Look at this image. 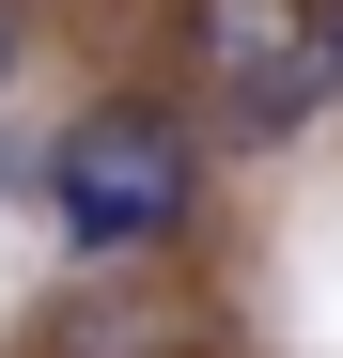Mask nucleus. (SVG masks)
Returning a JSON list of instances; mask_svg holds the SVG:
<instances>
[{"label":"nucleus","mask_w":343,"mask_h":358,"mask_svg":"<svg viewBox=\"0 0 343 358\" xmlns=\"http://www.w3.org/2000/svg\"><path fill=\"white\" fill-rule=\"evenodd\" d=\"M343 94V0H328V31H312V109Z\"/></svg>","instance_id":"obj_4"},{"label":"nucleus","mask_w":343,"mask_h":358,"mask_svg":"<svg viewBox=\"0 0 343 358\" xmlns=\"http://www.w3.org/2000/svg\"><path fill=\"white\" fill-rule=\"evenodd\" d=\"M0 78H16V0H0Z\"/></svg>","instance_id":"obj_5"},{"label":"nucleus","mask_w":343,"mask_h":358,"mask_svg":"<svg viewBox=\"0 0 343 358\" xmlns=\"http://www.w3.org/2000/svg\"><path fill=\"white\" fill-rule=\"evenodd\" d=\"M31 187H47V234H63L94 280H141L172 234H188V203H203V141H188V109L109 94V109H78V125L31 156Z\"/></svg>","instance_id":"obj_1"},{"label":"nucleus","mask_w":343,"mask_h":358,"mask_svg":"<svg viewBox=\"0 0 343 358\" xmlns=\"http://www.w3.org/2000/svg\"><path fill=\"white\" fill-rule=\"evenodd\" d=\"M312 31H328V0H188V78L218 109V141L312 125Z\"/></svg>","instance_id":"obj_2"},{"label":"nucleus","mask_w":343,"mask_h":358,"mask_svg":"<svg viewBox=\"0 0 343 358\" xmlns=\"http://www.w3.org/2000/svg\"><path fill=\"white\" fill-rule=\"evenodd\" d=\"M47 358H188V312L172 296H78L47 327Z\"/></svg>","instance_id":"obj_3"}]
</instances>
